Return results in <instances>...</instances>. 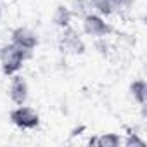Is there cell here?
<instances>
[{
    "mask_svg": "<svg viewBox=\"0 0 147 147\" xmlns=\"http://www.w3.org/2000/svg\"><path fill=\"white\" fill-rule=\"evenodd\" d=\"M30 52L19 49L18 45L14 43H9V45H4L0 49V64H2V71L4 75L7 76H12L23 67V62L24 59L28 57Z\"/></svg>",
    "mask_w": 147,
    "mask_h": 147,
    "instance_id": "cell-1",
    "label": "cell"
},
{
    "mask_svg": "<svg viewBox=\"0 0 147 147\" xmlns=\"http://www.w3.org/2000/svg\"><path fill=\"white\" fill-rule=\"evenodd\" d=\"M11 121L23 130H33L40 125V116L35 109L28 106H18L11 111Z\"/></svg>",
    "mask_w": 147,
    "mask_h": 147,
    "instance_id": "cell-2",
    "label": "cell"
},
{
    "mask_svg": "<svg viewBox=\"0 0 147 147\" xmlns=\"http://www.w3.org/2000/svg\"><path fill=\"white\" fill-rule=\"evenodd\" d=\"M59 49L66 54H83L85 43L75 30L67 26V28H64V31L59 38Z\"/></svg>",
    "mask_w": 147,
    "mask_h": 147,
    "instance_id": "cell-3",
    "label": "cell"
},
{
    "mask_svg": "<svg viewBox=\"0 0 147 147\" xmlns=\"http://www.w3.org/2000/svg\"><path fill=\"white\" fill-rule=\"evenodd\" d=\"M83 31L87 33V35H90V36H97V38H100V36H106V35H109L111 31H113V28L99 16V14H87L85 18H83Z\"/></svg>",
    "mask_w": 147,
    "mask_h": 147,
    "instance_id": "cell-4",
    "label": "cell"
},
{
    "mask_svg": "<svg viewBox=\"0 0 147 147\" xmlns=\"http://www.w3.org/2000/svg\"><path fill=\"white\" fill-rule=\"evenodd\" d=\"M12 43L18 45L19 49L26 50V52H31L33 49H36L38 38H36V35H35L30 28L19 26V28H16V30L12 31Z\"/></svg>",
    "mask_w": 147,
    "mask_h": 147,
    "instance_id": "cell-5",
    "label": "cell"
},
{
    "mask_svg": "<svg viewBox=\"0 0 147 147\" xmlns=\"http://www.w3.org/2000/svg\"><path fill=\"white\" fill-rule=\"evenodd\" d=\"M9 95H11V100L16 106H23L26 102V99H28V83L23 76H19V75L12 76L11 87H9Z\"/></svg>",
    "mask_w": 147,
    "mask_h": 147,
    "instance_id": "cell-6",
    "label": "cell"
},
{
    "mask_svg": "<svg viewBox=\"0 0 147 147\" xmlns=\"http://www.w3.org/2000/svg\"><path fill=\"white\" fill-rule=\"evenodd\" d=\"M88 144L90 145H97V147H118L121 144V138L116 133H104V135L90 138Z\"/></svg>",
    "mask_w": 147,
    "mask_h": 147,
    "instance_id": "cell-7",
    "label": "cell"
},
{
    "mask_svg": "<svg viewBox=\"0 0 147 147\" xmlns=\"http://www.w3.org/2000/svg\"><path fill=\"white\" fill-rule=\"evenodd\" d=\"M130 92L140 106H145V102H147V83L144 80H135L130 85Z\"/></svg>",
    "mask_w": 147,
    "mask_h": 147,
    "instance_id": "cell-8",
    "label": "cell"
},
{
    "mask_svg": "<svg viewBox=\"0 0 147 147\" xmlns=\"http://www.w3.org/2000/svg\"><path fill=\"white\" fill-rule=\"evenodd\" d=\"M71 11H69V7H66V5H57L55 7V11H54V23L59 26V28H67L69 26V23H71Z\"/></svg>",
    "mask_w": 147,
    "mask_h": 147,
    "instance_id": "cell-9",
    "label": "cell"
},
{
    "mask_svg": "<svg viewBox=\"0 0 147 147\" xmlns=\"http://www.w3.org/2000/svg\"><path fill=\"white\" fill-rule=\"evenodd\" d=\"M90 2L88 0H73V4H71V16H75V18H80L83 19L87 14H90Z\"/></svg>",
    "mask_w": 147,
    "mask_h": 147,
    "instance_id": "cell-10",
    "label": "cell"
},
{
    "mask_svg": "<svg viewBox=\"0 0 147 147\" xmlns=\"http://www.w3.org/2000/svg\"><path fill=\"white\" fill-rule=\"evenodd\" d=\"M90 5L94 9H97V12L100 16H111L114 12V7L111 4V0H88Z\"/></svg>",
    "mask_w": 147,
    "mask_h": 147,
    "instance_id": "cell-11",
    "label": "cell"
},
{
    "mask_svg": "<svg viewBox=\"0 0 147 147\" xmlns=\"http://www.w3.org/2000/svg\"><path fill=\"white\" fill-rule=\"evenodd\" d=\"M126 147H144L145 145V142L137 135V133H130V137L126 138Z\"/></svg>",
    "mask_w": 147,
    "mask_h": 147,
    "instance_id": "cell-12",
    "label": "cell"
},
{
    "mask_svg": "<svg viewBox=\"0 0 147 147\" xmlns=\"http://www.w3.org/2000/svg\"><path fill=\"white\" fill-rule=\"evenodd\" d=\"M111 4H113L114 11H121V9H128L131 5V0H111Z\"/></svg>",
    "mask_w": 147,
    "mask_h": 147,
    "instance_id": "cell-13",
    "label": "cell"
},
{
    "mask_svg": "<svg viewBox=\"0 0 147 147\" xmlns=\"http://www.w3.org/2000/svg\"><path fill=\"white\" fill-rule=\"evenodd\" d=\"M0 18H2V9H0Z\"/></svg>",
    "mask_w": 147,
    "mask_h": 147,
    "instance_id": "cell-14",
    "label": "cell"
}]
</instances>
